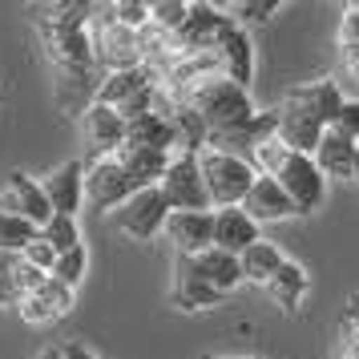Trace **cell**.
Instances as JSON below:
<instances>
[{
	"label": "cell",
	"instance_id": "obj_1",
	"mask_svg": "<svg viewBox=\"0 0 359 359\" xmlns=\"http://www.w3.org/2000/svg\"><path fill=\"white\" fill-rule=\"evenodd\" d=\"M255 170L266 174V178H275L283 186V194L291 198L294 214H315L323 210L327 202V178L323 170L315 165L311 154H299V149H287L283 142H266L262 149H255Z\"/></svg>",
	"mask_w": 359,
	"mask_h": 359
},
{
	"label": "cell",
	"instance_id": "obj_2",
	"mask_svg": "<svg viewBox=\"0 0 359 359\" xmlns=\"http://www.w3.org/2000/svg\"><path fill=\"white\" fill-rule=\"evenodd\" d=\"M186 105L194 109L202 121H206V130H226V126H234V121H243V117L255 114V101H250V89H243V85H234L230 77H206L202 85H194L190 93H186Z\"/></svg>",
	"mask_w": 359,
	"mask_h": 359
},
{
	"label": "cell",
	"instance_id": "obj_3",
	"mask_svg": "<svg viewBox=\"0 0 359 359\" xmlns=\"http://www.w3.org/2000/svg\"><path fill=\"white\" fill-rule=\"evenodd\" d=\"M198 170H202V182H206V194H210L214 210L243 206V198L250 194V186L259 178L255 162L234 158V154H222V149H210V146L198 154Z\"/></svg>",
	"mask_w": 359,
	"mask_h": 359
},
{
	"label": "cell",
	"instance_id": "obj_4",
	"mask_svg": "<svg viewBox=\"0 0 359 359\" xmlns=\"http://www.w3.org/2000/svg\"><path fill=\"white\" fill-rule=\"evenodd\" d=\"M142 186L121 170L117 158H89L85 162V206L93 214H114L121 210Z\"/></svg>",
	"mask_w": 359,
	"mask_h": 359
},
{
	"label": "cell",
	"instance_id": "obj_5",
	"mask_svg": "<svg viewBox=\"0 0 359 359\" xmlns=\"http://www.w3.org/2000/svg\"><path fill=\"white\" fill-rule=\"evenodd\" d=\"M275 137H278V109H255L250 117L234 121L226 130H214L210 137H206V146L250 162L255 149H262L266 142H275Z\"/></svg>",
	"mask_w": 359,
	"mask_h": 359
},
{
	"label": "cell",
	"instance_id": "obj_6",
	"mask_svg": "<svg viewBox=\"0 0 359 359\" xmlns=\"http://www.w3.org/2000/svg\"><path fill=\"white\" fill-rule=\"evenodd\" d=\"M210 53H214V61H218V73L222 77H230V81L243 85V89H250V81H255V41L246 33V25L226 17L222 29H218V36H214Z\"/></svg>",
	"mask_w": 359,
	"mask_h": 359
},
{
	"label": "cell",
	"instance_id": "obj_7",
	"mask_svg": "<svg viewBox=\"0 0 359 359\" xmlns=\"http://www.w3.org/2000/svg\"><path fill=\"white\" fill-rule=\"evenodd\" d=\"M114 214H117V230H121V234H130L137 243H149V238H158L165 230L170 202H165L162 186H146V190H137V194Z\"/></svg>",
	"mask_w": 359,
	"mask_h": 359
},
{
	"label": "cell",
	"instance_id": "obj_8",
	"mask_svg": "<svg viewBox=\"0 0 359 359\" xmlns=\"http://www.w3.org/2000/svg\"><path fill=\"white\" fill-rule=\"evenodd\" d=\"M162 194L170 202V210H214L206 182H202V170H198V154H174L170 158V170L162 178Z\"/></svg>",
	"mask_w": 359,
	"mask_h": 359
},
{
	"label": "cell",
	"instance_id": "obj_9",
	"mask_svg": "<svg viewBox=\"0 0 359 359\" xmlns=\"http://www.w3.org/2000/svg\"><path fill=\"white\" fill-rule=\"evenodd\" d=\"M162 234L178 255H202L214 246V210H170Z\"/></svg>",
	"mask_w": 359,
	"mask_h": 359
},
{
	"label": "cell",
	"instance_id": "obj_10",
	"mask_svg": "<svg viewBox=\"0 0 359 359\" xmlns=\"http://www.w3.org/2000/svg\"><path fill=\"white\" fill-rule=\"evenodd\" d=\"M81 137L89 146V158H114L117 149L126 146V121H121L117 109L93 101L81 114Z\"/></svg>",
	"mask_w": 359,
	"mask_h": 359
},
{
	"label": "cell",
	"instance_id": "obj_11",
	"mask_svg": "<svg viewBox=\"0 0 359 359\" xmlns=\"http://www.w3.org/2000/svg\"><path fill=\"white\" fill-rule=\"evenodd\" d=\"M41 190H45V198H49L53 214L77 218V210H85V162L81 158L61 162L49 178L41 182Z\"/></svg>",
	"mask_w": 359,
	"mask_h": 359
},
{
	"label": "cell",
	"instance_id": "obj_12",
	"mask_svg": "<svg viewBox=\"0 0 359 359\" xmlns=\"http://www.w3.org/2000/svg\"><path fill=\"white\" fill-rule=\"evenodd\" d=\"M174 266H182L186 275L202 278L206 287H214L218 294H230L238 283H243V271H238V259L234 255H222L218 246L202 250V255H178Z\"/></svg>",
	"mask_w": 359,
	"mask_h": 359
},
{
	"label": "cell",
	"instance_id": "obj_13",
	"mask_svg": "<svg viewBox=\"0 0 359 359\" xmlns=\"http://www.w3.org/2000/svg\"><path fill=\"white\" fill-rule=\"evenodd\" d=\"M0 210L33 222L36 230L53 218V206H49V198H45V190H41V182H33L25 170H13L8 174V190L0 194Z\"/></svg>",
	"mask_w": 359,
	"mask_h": 359
},
{
	"label": "cell",
	"instance_id": "obj_14",
	"mask_svg": "<svg viewBox=\"0 0 359 359\" xmlns=\"http://www.w3.org/2000/svg\"><path fill=\"white\" fill-rule=\"evenodd\" d=\"M222 20H226V13L222 8H214V4H190V13H186V20H182V29L170 41L178 45L182 57H190V53H210L214 49V36H218V29H222Z\"/></svg>",
	"mask_w": 359,
	"mask_h": 359
},
{
	"label": "cell",
	"instance_id": "obj_15",
	"mask_svg": "<svg viewBox=\"0 0 359 359\" xmlns=\"http://www.w3.org/2000/svg\"><path fill=\"white\" fill-rule=\"evenodd\" d=\"M137 33H130V29H121L114 17H101V29L93 33V61H109V73H117V69H133L142 65L137 61Z\"/></svg>",
	"mask_w": 359,
	"mask_h": 359
},
{
	"label": "cell",
	"instance_id": "obj_16",
	"mask_svg": "<svg viewBox=\"0 0 359 359\" xmlns=\"http://www.w3.org/2000/svg\"><path fill=\"white\" fill-rule=\"evenodd\" d=\"M315 165L323 170V178H339V182H355V170H359V142L343 137L335 126L319 137L315 146Z\"/></svg>",
	"mask_w": 359,
	"mask_h": 359
},
{
	"label": "cell",
	"instance_id": "obj_17",
	"mask_svg": "<svg viewBox=\"0 0 359 359\" xmlns=\"http://www.w3.org/2000/svg\"><path fill=\"white\" fill-rule=\"evenodd\" d=\"M259 243V222L243 210V206H226V210H214V246L222 255H246L250 246Z\"/></svg>",
	"mask_w": 359,
	"mask_h": 359
},
{
	"label": "cell",
	"instance_id": "obj_18",
	"mask_svg": "<svg viewBox=\"0 0 359 359\" xmlns=\"http://www.w3.org/2000/svg\"><path fill=\"white\" fill-rule=\"evenodd\" d=\"M287 101H294L299 109H307L319 126H335V117H339L343 109V93H339V85L331 81V77H319V81H307V85H294L291 93H287Z\"/></svg>",
	"mask_w": 359,
	"mask_h": 359
},
{
	"label": "cell",
	"instance_id": "obj_19",
	"mask_svg": "<svg viewBox=\"0 0 359 359\" xmlns=\"http://www.w3.org/2000/svg\"><path fill=\"white\" fill-rule=\"evenodd\" d=\"M327 133V126H319L307 109H299L294 101H283L278 105V142L287 149H299V154H315L319 137Z\"/></svg>",
	"mask_w": 359,
	"mask_h": 359
},
{
	"label": "cell",
	"instance_id": "obj_20",
	"mask_svg": "<svg viewBox=\"0 0 359 359\" xmlns=\"http://www.w3.org/2000/svg\"><path fill=\"white\" fill-rule=\"evenodd\" d=\"M149 85H158V77H154V69H149V65L117 69V73H109V77H105V81L97 85V93H93V101H101V105H109V109H121L126 101H133L137 93H146Z\"/></svg>",
	"mask_w": 359,
	"mask_h": 359
},
{
	"label": "cell",
	"instance_id": "obj_21",
	"mask_svg": "<svg viewBox=\"0 0 359 359\" xmlns=\"http://www.w3.org/2000/svg\"><path fill=\"white\" fill-rule=\"evenodd\" d=\"M243 210L262 226V222H283V218H291L294 206H291V198L283 194V186H278L275 178L259 174L255 186H250V194L243 198Z\"/></svg>",
	"mask_w": 359,
	"mask_h": 359
},
{
	"label": "cell",
	"instance_id": "obj_22",
	"mask_svg": "<svg viewBox=\"0 0 359 359\" xmlns=\"http://www.w3.org/2000/svg\"><path fill=\"white\" fill-rule=\"evenodd\" d=\"M126 146H142V149H162V154H178V133L174 121L165 114H146L126 121Z\"/></svg>",
	"mask_w": 359,
	"mask_h": 359
},
{
	"label": "cell",
	"instance_id": "obj_23",
	"mask_svg": "<svg viewBox=\"0 0 359 359\" xmlns=\"http://www.w3.org/2000/svg\"><path fill=\"white\" fill-rule=\"evenodd\" d=\"M114 158L121 162V170H126V174L146 190V186H162V178H165V170H170V158H174V154H162V149H142V146H121Z\"/></svg>",
	"mask_w": 359,
	"mask_h": 359
},
{
	"label": "cell",
	"instance_id": "obj_24",
	"mask_svg": "<svg viewBox=\"0 0 359 359\" xmlns=\"http://www.w3.org/2000/svg\"><path fill=\"white\" fill-rule=\"evenodd\" d=\"M283 250H278L275 243H266V238H259V243L250 246L246 255H238V271H243V283H255V287H271V278L283 271Z\"/></svg>",
	"mask_w": 359,
	"mask_h": 359
},
{
	"label": "cell",
	"instance_id": "obj_25",
	"mask_svg": "<svg viewBox=\"0 0 359 359\" xmlns=\"http://www.w3.org/2000/svg\"><path fill=\"white\" fill-rule=\"evenodd\" d=\"M266 294H271V299H275L283 311H299V303L307 299V271H303L299 262L287 259V262H283V271L271 278Z\"/></svg>",
	"mask_w": 359,
	"mask_h": 359
},
{
	"label": "cell",
	"instance_id": "obj_26",
	"mask_svg": "<svg viewBox=\"0 0 359 359\" xmlns=\"http://www.w3.org/2000/svg\"><path fill=\"white\" fill-rule=\"evenodd\" d=\"M170 299H174L178 311H206V307H214L222 294L214 291V287H206L202 278L186 275L182 266H174V291H170Z\"/></svg>",
	"mask_w": 359,
	"mask_h": 359
},
{
	"label": "cell",
	"instance_id": "obj_27",
	"mask_svg": "<svg viewBox=\"0 0 359 359\" xmlns=\"http://www.w3.org/2000/svg\"><path fill=\"white\" fill-rule=\"evenodd\" d=\"M36 234H41V230H36L33 222H25V218H17V214H8V210H0V255H20Z\"/></svg>",
	"mask_w": 359,
	"mask_h": 359
},
{
	"label": "cell",
	"instance_id": "obj_28",
	"mask_svg": "<svg viewBox=\"0 0 359 359\" xmlns=\"http://www.w3.org/2000/svg\"><path fill=\"white\" fill-rule=\"evenodd\" d=\"M41 238L57 250V259L69 255L73 246H81V226H77V218H65V214H53L49 222L41 226Z\"/></svg>",
	"mask_w": 359,
	"mask_h": 359
},
{
	"label": "cell",
	"instance_id": "obj_29",
	"mask_svg": "<svg viewBox=\"0 0 359 359\" xmlns=\"http://www.w3.org/2000/svg\"><path fill=\"white\" fill-rule=\"evenodd\" d=\"M29 294H36V299H41V307L49 311L53 319H61V315H69V311H73V291H69L61 278H53V275L45 278L36 291H29Z\"/></svg>",
	"mask_w": 359,
	"mask_h": 359
},
{
	"label": "cell",
	"instance_id": "obj_30",
	"mask_svg": "<svg viewBox=\"0 0 359 359\" xmlns=\"http://www.w3.org/2000/svg\"><path fill=\"white\" fill-rule=\"evenodd\" d=\"M85 271H89V250H85V243H81V246H73L69 255H61V259H57L53 278H61L69 291H77V287H81V278H85Z\"/></svg>",
	"mask_w": 359,
	"mask_h": 359
},
{
	"label": "cell",
	"instance_id": "obj_31",
	"mask_svg": "<svg viewBox=\"0 0 359 359\" xmlns=\"http://www.w3.org/2000/svg\"><path fill=\"white\" fill-rule=\"evenodd\" d=\"M186 13H190V4H182V0H158V4H149V25H158L165 36H174Z\"/></svg>",
	"mask_w": 359,
	"mask_h": 359
},
{
	"label": "cell",
	"instance_id": "obj_32",
	"mask_svg": "<svg viewBox=\"0 0 359 359\" xmlns=\"http://www.w3.org/2000/svg\"><path fill=\"white\" fill-rule=\"evenodd\" d=\"M339 49L347 65H359V4H347L339 20Z\"/></svg>",
	"mask_w": 359,
	"mask_h": 359
},
{
	"label": "cell",
	"instance_id": "obj_33",
	"mask_svg": "<svg viewBox=\"0 0 359 359\" xmlns=\"http://www.w3.org/2000/svg\"><path fill=\"white\" fill-rule=\"evenodd\" d=\"M278 8H283V0H238V4H230V17L238 20V25H250V20L266 25Z\"/></svg>",
	"mask_w": 359,
	"mask_h": 359
},
{
	"label": "cell",
	"instance_id": "obj_34",
	"mask_svg": "<svg viewBox=\"0 0 359 359\" xmlns=\"http://www.w3.org/2000/svg\"><path fill=\"white\" fill-rule=\"evenodd\" d=\"M109 13H114V20L121 25V29H130V33H142V29H149V4L121 0V4H114V8H109Z\"/></svg>",
	"mask_w": 359,
	"mask_h": 359
},
{
	"label": "cell",
	"instance_id": "obj_35",
	"mask_svg": "<svg viewBox=\"0 0 359 359\" xmlns=\"http://www.w3.org/2000/svg\"><path fill=\"white\" fill-rule=\"evenodd\" d=\"M20 259L29 262L33 271H41V275H53V266H57V250H53V246L45 243L41 234H36L33 243H29L25 250H20Z\"/></svg>",
	"mask_w": 359,
	"mask_h": 359
},
{
	"label": "cell",
	"instance_id": "obj_36",
	"mask_svg": "<svg viewBox=\"0 0 359 359\" xmlns=\"http://www.w3.org/2000/svg\"><path fill=\"white\" fill-rule=\"evenodd\" d=\"M13 266H17V255H0V307H17V287H13Z\"/></svg>",
	"mask_w": 359,
	"mask_h": 359
},
{
	"label": "cell",
	"instance_id": "obj_37",
	"mask_svg": "<svg viewBox=\"0 0 359 359\" xmlns=\"http://www.w3.org/2000/svg\"><path fill=\"white\" fill-rule=\"evenodd\" d=\"M335 130H339L343 137L359 142V97H347V101H343L339 117H335Z\"/></svg>",
	"mask_w": 359,
	"mask_h": 359
},
{
	"label": "cell",
	"instance_id": "obj_38",
	"mask_svg": "<svg viewBox=\"0 0 359 359\" xmlns=\"http://www.w3.org/2000/svg\"><path fill=\"white\" fill-rule=\"evenodd\" d=\"M61 351H65V359H97L89 347H85V343H65Z\"/></svg>",
	"mask_w": 359,
	"mask_h": 359
},
{
	"label": "cell",
	"instance_id": "obj_39",
	"mask_svg": "<svg viewBox=\"0 0 359 359\" xmlns=\"http://www.w3.org/2000/svg\"><path fill=\"white\" fill-rule=\"evenodd\" d=\"M33 359H65V351H61V347H45V351H36Z\"/></svg>",
	"mask_w": 359,
	"mask_h": 359
},
{
	"label": "cell",
	"instance_id": "obj_40",
	"mask_svg": "<svg viewBox=\"0 0 359 359\" xmlns=\"http://www.w3.org/2000/svg\"><path fill=\"white\" fill-rule=\"evenodd\" d=\"M202 359H250V355H202Z\"/></svg>",
	"mask_w": 359,
	"mask_h": 359
},
{
	"label": "cell",
	"instance_id": "obj_41",
	"mask_svg": "<svg viewBox=\"0 0 359 359\" xmlns=\"http://www.w3.org/2000/svg\"><path fill=\"white\" fill-rule=\"evenodd\" d=\"M355 182H359V170H355Z\"/></svg>",
	"mask_w": 359,
	"mask_h": 359
}]
</instances>
